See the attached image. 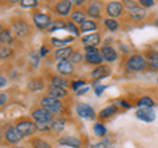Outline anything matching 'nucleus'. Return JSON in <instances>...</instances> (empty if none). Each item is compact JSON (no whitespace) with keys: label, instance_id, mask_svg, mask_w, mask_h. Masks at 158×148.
<instances>
[{"label":"nucleus","instance_id":"f257e3e1","mask_svg":"<svg viewBox=\"0 0 158 148\" xmlns=\"http://www.w3.org/2000/svg\"><path fill=\"white\" fill-rule=\"evenodd\" d=\"M9 28H11V31L13 32L15 37L20 38V40L31 37L33 33V25L28 21V19H25L24 16L12 17L11 21H9Z\"/></svg>","mask_w":158,"mask_h":148},{"label":"nucleus","instance_id":"f03ea898","mask_svg":"<svg viewBox=\"0 0 158 148\" xmlns=\"http://www.w3.org/2000/svg\"><path fill=\"white\" fill-rule=\"evenodd\" d=\"M124 66L131 73H141V72H146L149 69V65H148V61L144 56V53L129 54L124 61Z\"/></svg>","mask_w":158,"mask_h":148},{"label":"nucleus","instance_id":"7ed1b4c3","mask_svg":"<svg viewBox=\"0 0 158 148\" xmlns=\"http://www.w3.org/2000/svg\"><path fill=\"white\" fill-rule=\"evenodd\" d=\"M13 124L24 139H31L37 134V124L31 116H20L13 122Z\"/></svg>","mask_w":158,"mask_h":148},{"label":"nucleus","instance_id":"20e7f679","mask_svg":"<svg viewBox=\"0 0 158 148\" xmlns=\"http://www.w3.org/2000/svg\"><path fill=\"white\" fill-rule=\"evenodd\" d=\"M38 103H40V106L45 107L48 111H50L54 116L65 115V112H66V107H65V103H63V101L56 99V98L48 95L46 93L41 98H40Z\"/></svg>","mask_w":158,"mask_h":148},{"label":"nucleus","instance_id":"39448f33","mask_svg":"<svg viewBox=\"0 0 158 148\" xmlns=\"http://www.w3.org/2000/svg\"><path fill=\"white\" fill-rule=\"evenodd\" d=\"M53 20H54L53 16L48 12H42V11H38V9H34L32 12L33 27L38 29V31H49Z\"/></svg>","mask_w":158,"mask_h":148},{"label":"nucleus","instance_id":"423d86ee","mask_svg":"<svg viewBox=\"0 0 158 148\" xmlns=\"http://www.w3.org/2000/svg\"><path fill=\"white\" fill-rule=\"evenodd\" d=\"M50 8L58 19H63L65 20L66 17H70L71 12L74 11V3L70 2V0H61V2L53 3Z\"/></svg>","mask_w":158,"mask_h":148},{"label":"nucleus","instance_id":"0eeeda50","mask_svg":"<svg viewBox=\"0 0 158 148\" xmlns=\"http://www.w3.org/2000/svg\"><path fill=\"white\" fill-rule=\"evenodd\" d=\"M29 116L36 122V124H38V123H52L54 120V118H56L50 111H48L46 108L42 106L33 107L31 112H29Z\"/></svg>","mask_w":158,"mask_h":148},{"label":"nucleus","instance_id":"6e6552de","mask_svg":"<svg viewBox=\"0 0 158 148\" xmlns=\"http://www.w3.org/2000/svg\"><path fill=\"white\" fill-rule=\"evenodd\" d=\"M104 15L106 17H111V19H117L123 17L127 15V9L124 7L123 2H108L106 3L104 7Z\"/></svg>","mask_w":158,"mask_h":148},{"label":"nucleus","instance_id":"1a4fd4ad","mask_svg":"<svg viewBox=\"0 0 158 148\" xmlns=\"http://www.w3.org/2000/svg\"><path fill=\"white\" fill-rule=\"evenodd\" d=\"M3 140L6 141V144H8L9 147H13V146H19L20 143L24 140V137L17 131V128L15 127V124H9V126H7L6 130L3 131Z\"/></svg>","mask_w":158,"mask_h":148},{"label":"nucleus","instance_id":"9d476101","mask_svg":"<svg viewBox=\"0 0 158 148\" xmlns=\"http://www.w3.org/2000/svg\"><path fill=\"white\" fill-rule=\"evenodd\" d=\"M112 74V67L110 65H106V63H103L100 66H96L94 67L91 73H90V78L92 80V87H95L96 85H99V82L102 80H104V78L110 77Z\"/></svg>","mask_w":158,"mask_h":148},{"label":"nucleus","instance_id":"9b49d317","mask_svg":"<svg viewBox=\"0 0 158 148\" xmlns=\"http://www.w3.org/2000/svg\"><path fill=\"white\" fill-rule=\"evenodd\" d=\"M104 7H106V4H103L102 2H88L85 7V11L87 13L88 19L98 21V20H100V19H103Z\"/></svg>","mask_w":158,"mask_h":148},{"label":"nucleus","instance_id":"f8f14e48","mask_svg":"<svg viewBox=\"0 0 158 148\" xmlns=\"http://www.w3.org/2000/svg\"><path fill=\"white\" fill-rule=\"evenodd\" d=\"M75 111L79 118L85 120H95L98 119V112L94 110L91 105H88L86 102H78L75 106Z\"/></svg>","mask_w":158,"mask_h":148},{"label":"nucleus","instance_id":"ddd939ff","mask_svg":"<svg viewBox=\"0 0 158 148\" xmlns=\"http://www.w3.org/2000/svg\"><path fill=\"white\" fill-rule=\"evenodd\" d=\"M127 17L133 23H142V21H145L148 17V9L141 7L140 4L137 3L135 7H132L131 9L127 11Z\"/></svg>","mask_w":158,"mask_h":148},{"label":"nucleus","instance_id":"4468645a","mask_svg":"<svg viewBox=\"0 0 158 148\" xmlns=\"http://www.w3.org/2000/svg\"><path fill=\"white\" fill-rule=\"evenodd\" d=\"M46 81L49 86H56V87H63V89H70L71 80H69L67 77H63L58 73H50L46 76Z\"/></svg>","mask_w":158,"mask_h":148},{"label":"nucleus","instance_id":"2eb2a0df","mask_svg":"<svg viewBox=\"0 0 158 148\" xmlns=\"http://www.w3.org/2000/svg\"><path fill=\"white\" fill-rule=\"evenodd\" d=\"M58 146L70 147V148H83V140L74 135H63L57 139Z\"/></svg>","mask_w":158,"mask_h":148},{"label":"nucleus","instance_id":"dca6fc26","mask_svg":"<svg viewBox=\"0 0 158 148\" xmlns=\"http://www.w3.org/2000/svg\"><path fill=\"white\" fill-rule=\"evenodd\" d=\"M81 42L83 46H95V48H100L103 44V38H102V33L100 32H94V33H88V34H83L81 37Z\"/></svg>","mask_w":158,"mask_h":148},{"label":"nucleus","instance_id":"f3484780","mask_svg":"<svg viewBox=\"0 0 158 148\" xmlns=\"http://www.w3.org/2000/svg\"><path fill=\"white\" fill-rule=\"evenodd\" d=\"M27 89L32 93H40L48 89L46 80L44 77H32L27 82Z\"/></svg>","mask_w":158,"mask_h":148},{"label":"nucleus","instance_id":"a211bd4d","mask_svg":"<svg viewBox=\"0 0 158 148\" xmlns=\"http://www.w3.org/2000/svg\"><path fill=\"white\" fill-rule=\"evenodd\" d=\"M56 72L58 74H61V76L69 78L75 73V65H74L70 60L58 61V62H56Z\"/></svg>","mask_w":158,"mask_h":148},{"label":"nucleus","instance_id":"6ab92c4d","mask_svg":"<svg viewBox=\"0 0 158 148\" xmlns=\"http://www.w3.org/2000/svg\"><path fill=\"white\" fill-rule=\"evenodd\" d=\"M100 54H102L104 62H107V63L116 62L117 58H118V52L112 45H102L100 46Z\"/></svg>","mask_w":158,"mask_h":148},{"label":"nucleus","instance_id":"aec40b11","mask_svg":"<svg viewBox=\"0 0 158 148\" xmlns=\"http://www.w3.org/2000/svg\"><path fill=\"white\" fill-rule=\"evenodd\" d=\"M117 112H118V106L111 103V105H107L106 107H103L102 110L98 112V119H99V122L104 123L106 120H110L111 118L115 116Z\"/></svg>","mask_w":158,"mask_h":148},{"label":"nucleus","instance_id":"412c9836","mask_svg":"<svg viewBox=\"0 0 158 148\" xmlns=\"http://www.w3.org/2000/svg\"><path fill=\"white\" fill-rule=\"evenodd\" d=\"M135 115L137 119H140L145 123H153L156 120V112L153 108H149V107H140L137 108Z\"/></svg>","mask_w":158,"mask_h":148},{"label":"nucleus","instance_id":"4be33fe9","mask_svg":"<svg viewBox=\"0 0 158 148\" xmlns=\"http://www.w3.org/2000/svg\"><path fill=\"white\" fill-rule=\"evenodd\" d=\"M75 50V48L73 45L66 46V48H61V49H54L53 52V60L58 62V61H65V60H70L73 52Z\"/></svg>","mask_w":158,"mask_h":148},{"label":"nucleus","instance_id":"5701e85b","mask_svg":"<svg viewBox=\"0 0 158 148\" xmlns=\"http://www.w3.org/2000/svg\"><path fill=\"white\" fill-rule=\"evenodd\" d=\"M15 41H16V37L11 31V28L3 27L2 31H0V44H2V46H12Z\"/></svg>","mask_w":158,"mask_h":148},{"label":"nucleus","instance_id":"b1692460","mask_svg":"<svg viewBox=\"0 0 158 148\" xmlns=\"http://www.w3.org/2000/svg\"><path fill=\"white\" fill-rule=\"evenodd\" d=\"M144 56L148 61V65L152 72H158V50L156 49H146Z\"/></svg>","mask_w":158,"mask_h":148},{"label":"nucleus","instance_id":"393cba45","mask_svg":"<svg viewBox=\"0 0 158 148\" xmlns=\"http://www.w3.org/2000/svg\"><path fill=\"white\" fill-rule=\"evenodd\" d=\"M69 19L79 27V25H82L86 20H88V16H87V13L85 11V8H74V11L71 12Z\"/></svg>","mask_w":158,"mask_h":148},{"label":"nucleus","instance_id":"a878e982","mask_svg":"<svg viewBox=\"0 0 158 148\" xmlns=\"http://www.w3.org/2000/svg\"><path fill=\"white\" fill-rule=\"evenodd\" d=\"M48 95H50L59 101H65L66 98L69 97V90L67 89H63V87H56V86H48V91H46Z\"/></svg>","mask_w":158,"mask_h":148},{"label":"nucleus","instance_id":"bb28decb","mask_svg":"<svg viewBox=\"0 0 158 148\" xmlns=\"http://www.w3.org/2000/svg\"><path fill=\"white\" fill-rule=\"evenodd\" d=\"M66 123H67V118L65 115L56 116L54 120L52 122V132L56 135L63 132V130H65V127H66Z\"/></svg>","mask_w":158,"mask_h":148},{"label":"nucleus","instance_id":"cd10ccee","mask_svg":"<svg viewBox=\"0 0 158 148\" xmlns=\"http://www.w3.org/2000/svg\"><path fill=\"white\" fill-rule=\"evenodd\" d=\"M74 41H75V37H73V36H67V37H65V38L52 37V38H50V45H52L54 49H61V48L70 46Z\"/></svg>","mask_w":158,"mask_h":148},{"label":"nucleus","instance_id":"c85d7f7f","mask_svg":"<svg viewBox=\"0 0 158 148\" xmlns=\"http://www.w3.org/2000/svg\"><path fill=\"white\" fill-rule=\"evenodd\" d=\"M85 62L88 63V65H94V66H100L104 63V60H103L100 52L98 53H85Z\"/></svg>","mask_w":158,"mask_h":148},{"label":"nucleus","instance_id":"c756f323","mask_svg":"<svg viewBox=\"0 0 158 148\" xmlns=\"http://www.w3.org/2000/svg\"><path fill=\"white\" fill-rule=\"evenodd\" d=\"M28 143L31 148H53L52 143L44 139L42 136H33L28 140Z\"/></svg>","mask_w":158,"mask_h":148},{"label":"nucleus","instance_id":"7c9ffc66","mask_svg":"<svg viewBox=\"0 0 158 148\" xmlns=\"http://www.w3.org/2000/svg\"><path fill=\"white\" fill-rule=\"evenodd\" d=\"M79 29H81V33H86V34L94 33V32H98L99 24H98V21L88 19V20H86L82 25H79Z\"/></svg>","mask_w":158,"mask_h":148},{"label":"nucleus","instance_id":"2f4dec72","mask_svg":"<svg viewBox=\"0 0 158 148\" xmlns=\"http://www.w3.org/2000/svg\"><path fill=\"white\" fill-rule=\"evenodd\" d=\"M92 131H94V135H95L96 137H106L107 134H108V130H107V127L106 124L103 122H95L94 123V126H92Z\"/></svg>","mask_w":158,"mask_h":148},{"label":"nucleus","instance_id":"473e14b6","mask_svg":"<svg viewBox=\"0 0 158 148\" xmlns=\"http://www.w3.org/2000/svg\"><path fill=\"white\" fill-rule=\"evenodd\" d=\"M136 107L137 108H140V107H149V108H153L156 106V101L153 99L152 97H149V95H142V97H140L136 101Z\"/></svg>","mask_w":158,"mask_h":148},{"label":"nucleus","instance_id":"72a5a7b5","mask_svg":"<svg viewBox=\"0 0 158 148\" xmlns=\"http://www.w3.org/2000/svg\"><path fill=\"white\" fill-rule=\"evenodd\" d=\"M27 61L33 69H37L40 66V61H41V56L36 50H29L27 53Z\"/></svg>","mask_w":158,"mask_h":148},{"label":"nucleus","instance_id":"f704fd0d","mask_svg":"<svg viewBox=\"0 0 158 148\" xmlns=\"http://www.w3.org/2000/svg\"><path fill=\"white\" fill-rule=\"evenodd\" d=\"M66 31L69 32V36H73L75 38L82 37V33H81V29H79V27L75 23H73L70 19H67V20H66Z\"/></svg>","mask_w":158,"mask_h":148},{"label":"nucleus","instance_id":"c9c22d12","mask_svg":"<svg viewBox=\"0 0 158 148\" xmlns=\"http://www.w3.org/2000/svg\"><path fill=\"white\" fill-rule=\"evenodd\" d=\"M103 25L107 31L110 32H116L120 28V21L116 20V19H111V17H104L103 19Z\"/></svg>","mask_w":158,"mask_h":148},{"label":"nucleus","instance_id":"e433bc0d","mask_svg":"<svg viewBox=\"0 0 158 148\" xmlns=\"http://www.w3.org/2000/svg\"><path fill=\"white\" fill-rule=\"evenodd\" d=\"M58 29H66V20H63V19H58V17L54 19L48 32L49 33H53V32L58 31Z\"/></svg>","mask_w":158,"mask_h":148},{"label":"nucleus","instance_id":"4c0bfd02","mask_svg":"<svg viewBox=\"0 0 158 148\" xmlns=\"http://www.w3.org/2000/svg\"><path fill=\"white\" fill-rule=\"evenodd\" d=\"M15 54V49L12 46H0V58H2V61L4 60H9V58H12Z\"/></svg>","mask_w":158,"mask_h":148},{"label":"nucleus","instance_id":"58836bf2","mask_svg":"<svg viewBox=\"0 0 158 148\" xmlns=\"http://www.w3.org/2000/svg\"><path fill=\"white\" fill-rule=\"evenodd\" d=\"M70 61L74 63V65L82 63L83 61H85V53H82V50H79V49H75V50L73 52L71 57H70Z\"/></svg>","mask_w":158,"mask_h":148},{"label":"nucleus","instance_id":"ea45409f","mask_svg":"<svg viewBox=\"0 0 158 148\" xmlns=\"http://www.w3.org/2000/svg\"><path fill=\"white\" fill-rule=\"evenodd\" d=\"M87 81L86 80H83V78H81V80H71V83H70V90L73 91H79L82 87H85L87 86Z\"/></svg>","mask_w":158,"mask_h":148},{"label":"nucleus","instance_id":"a19ab883","mask_svg":"<svg viewBox=\"0 0 158 148\" xmlns=\"http://www.w3.org/2000/svg\"><path fill=\"white\" fill-rule=\"evenodd\" d=\"M37 132L38 134H50L52 132V123H38Z\"/></svg>","mask_w":158,"mask_h":148},{"label":"nucleus","instance_id":"79ce46f5","mask_svg":"<svg viewBox=\"0 0 158 148\" xmlns=\"http://www.w3.org/2000/svg\"><path fill=\"white\" fill-rule=\"evenodd\" d=\"M20 4V7H23V8H36L40 6V3H38V0H20L19 2Z\"/></svg>","mask_w":158,"mask_h":148},{"label":"nucleus","instance_id":"37998d69","mask_svg":"<svg viewBox=\"0 0 158 148\" xmlns=\"http://www.w3.org/2000/svg\"><path fill=\"white\" fill-rule=\"evenodd\" d=\"M107 87H108V85H100V83H99V85H96L95 87H94V93H95L96 97H100Z\"/></svg>","mask_w":158,"mask_h":148},{"label":"nucleus","instance_id":"c03bdc74","mask_svg":"<svg viewBox=\"0 0 158 148\" xmlns=\"http://www.w3.org/2000/svg\"><path fill=\"white\" fill-rule=\"evenodd\" d=\"M138 4H140L141 7H144V8H150V7H154L156 6V2L154 0H138L137 2Z\"/></svg>","mask_w":158,"mask_h":148},{"label":"nucleus","instance_id":"a18cd8bd","mask_svg":"<svg viewBox=\"0 0 158 148\" xmlns=\"http://www.w3.org/2000/svg\"><path fill=\"white\" fill-rule=\"evenodd\" d=\"M38 53H40V56L41 57H46V56H49V53H50V48H49L46 44H42V45L40 46Z\"/></svg>","mask_w":158,"mask_h":148},{"label":"nucleus","instance_id":"49530a36","mask_svg":"<svg viewBox=\"0 0 158 148\" xmlns=\"http://www.w3.org/2000/svg\"><path fill=\"white\" fill-rule=\"evenodd\" d=\"M7 102H8V94L7 93H4V91H2V94H0V106L4 107L7 105Z\"/></svg>","mask_w":158,"mask_h":148},{"label":"nucleus","instance_id":"de8ad7c7","mask_svg":"<svg viewBox=\"0 0 158 148\" xmlns=\"http://www.w3.org/2000/svg\"><path fill=\"white\" fill-rule=\"evenodd\" d=\"M83 52H85V53H98V52H100V48H95V46H83Z\"/></svg>","mask_w":158,"mask_h":148},{"label":"nucleus","instance_id":"09e8293b","mask_svg":"<svg viewBox=\"0 0 158 148\" xmlns=\"http://www.w3.org/2000/svg\"><path fill=\"white\" fill-rule=\"evenodd\" d=\"M118 106L123 107L124 110H129V108H132V105L129 102H127L125 99H120V101H118Z\"/></svg>","mask_w":158,"mask_h":148},{"label":"nucleus","instance_id":"8fccbe9b","mask_svg":"<svg viewBox=\"0 0 158 148\" xmlns=\"http://www.w3.org/2000/svg\"><path fill=\"white\" fill-rule=\"evenodd\" d=\"M123 4H124L125 9L128 11V9H131L132 7H135L136 4H137V2H131V0H125V2H123Z\"/></svg>","mask_w":158,"mask_h":148},{"label":"nucleus","instance_id":"3c124183","mask_svg":"<svg viewBox=\"0 0 158 148\" xmlns=\"http://www.w3.org/2000/svg\"><path fill=\"white\" fill-rule=\"evenodd\" d=\"M90 87H91V86H88V85L85 86V87H82L79 91H77V95H78V97H81V95H83V94H86V93L90 90Z\"/></svg>","mask_w":158,"mask_h":148},{"label":"nucleus","instance_id":"603ef678","mask_svg":"<svg viewBox=\"0 0 158 148\" xmlns=\"http://www.w3.org/2000/svg\"><path fill=\"white\" fill-rule=\"evenodd\" d=\"M6 85H7V78H6V76H0V87L4 89V87H6Z\"/></svg>","mask_w":158,"mask_h":148},{"label":"nucleus","instance_id":"864d4df0","mask_svg":"<svg viewBox=\"0 0 158 148\" xmlns=\"http://www.w3.org/2000/svg\"><path fill=\"white\" fill-rule=\"evenodd\" d=\"M9 148H31V147H27V146H21V144H19V146H13V147H9Z\"/></svg>","mask_w":158,"mask_h":148},{"label":"nucleus","instance_id":"5fc2aeb1","mask_svg":"<svg viewBox=\"0 0 158 148\" xmlns=\"http://www.w3.org/2000/svg\"><path fill=\"white\" fill-rule=\"evenodd\" d=\"M156 25L158 27V19H157V21H156Z\"/></svg>","mask_w":158,"mask_h":148},{"label":"nucleus","instance_id":"6e6d98bb","mask_svg":"<svg viewBox=\"0 0 158 148\" xmlns=\"http://www.w3.org/2000/svg\"><path fill=\"white\" fill-rule=\"evenodd\" d=\"M157 83H158V78H157Z\"/></svg>","mask_w":158,"mask_h":148},{"label":"nucleus","instance_id":"4d7b16f0","mask_svg":"<svg viewBox=\"0 0 158 148\" xmlns=\"http://www.w3.org/2000/svg\"><path fill=\"white\" fill-rule=\"evenodd\" d=\"M110 148H112V147H110Z\"/></svg>","mask_w":158,"mask_h":148}]
</instances>
